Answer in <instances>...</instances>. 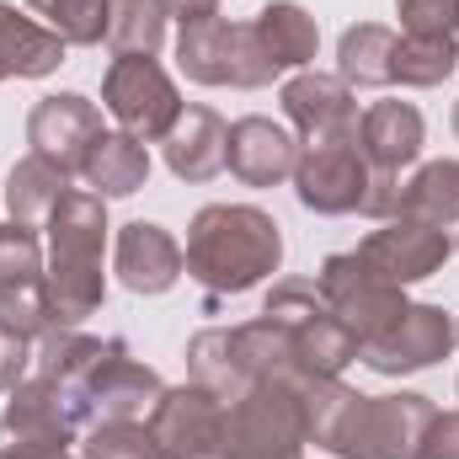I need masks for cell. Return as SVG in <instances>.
<instances>
[{
	"instance_id": "cell-17",
	"label": "cell",
	"mask_w": 459,
	"mask_h": 459,
	"mask_svg": "<svg viewBox=\"0 0 459 459\" xmlns=\"http://www.w3.org/2000/svg\"><path fill=\"white\" fill-rule=\"evenodd\" d=\"M358 150L374 171H401L422 155V113L411 102H374L358 117Z\"/></svg>"
},
{
	"instance_id": "cell-1",
	"label": "cell",
	"mask_w": 459,
	"mask_h": 459,
	"mask_svg": "<svg viewBox=\"0 0 459 459\" xmlns=\"http://www.w3.org/2000/svg\"><path fill=\"white\" fill-rule=\"evenodd\" d=\"M182 262H187V273L214 299L220 294H246L251 283H262L267 273H278L283 235L251 204H214V209H204L193 220Z\"/></svg>"
},
{
	"instance_id": "cell-2",
	"label": "cell",
	"mask_w": 459,
	"mask_h": 459,
	"mask_svg": "<svg viewBox=\"0 0 459 459\" xmlns=\"http://www.w3.org/2000/svg\"><path fill=\"white\" fill-rule=\"evenodd\" d=\"M48 240H54V273L43 283L48 310L59 326H75L102 305V240H108L102 198L65 193L59 209L48 214Z\"/></svg>"
},
{
	"instance_id": "cell-10",
	"label": "cell",
	"mask_w": 459,
	"mask_h": 459,
	"mask_svg": "<svg viewBox=\"0 0 459 459\" xmlns=\"http://www.w3.org/2000/svg\"><path fill=\"white\" fill-rule=\"evenodd\" d=\"M455 347V321L433 305H406L390 326H379L374 337L358 342V358L379 374H411V368H428L438 358H449Z\"/></svg>"
},
{
	"instance_id": "cell-23",
	"label": "cell",
	"mask_w": 459,
	"mask_h": 459,
	"mask_svg": "<svg viewBox=\"0 0 459 459\" xmlns=\"http://www.w3.org/2000/svg\"><path fill=\"white\" fill-rule=\"evenodd\" d=\"M395 32L390 27H347L342 48H337V70H342L347 86H390L395 81Z\"/></svg>"
},
{
	"instance_id": "cell-6",
	"label": "cell",
	"mask_w": 459,
	"mask_h": 459,
	"mask_svg": "<svg viewBox=\"0 0 459 459\" xmlns=\"http://www.w3.org/2000/svg\"><path fill=\"white\" fill-rule=\"evenodd\" d=\"M150 433L171 459H230V406L204 385L160 390Z\"/></svg>"
},
{
	"instance_id": "cell-21",
	"label": "cell",
	"mask_w": 459,
	"mask_h": 459,
	"mask_svg": "<svg viewBox=\"0 0 459 459\" xmlns=\"http://www.w3.org/2000/svg\"><path fill=\"white\" fill-rule=\"evenodd\" d=\"M251 32H256V43H262V59L273 65V75L278 70H294V65H310L316 59V43H321V32H316V16H305L299 5H267L256 22H251Z\"/></svg>"
},
{
	"instance_id": "cell-31",
	"label": "cell",
	"mask_w": 459,
	"mask_h": 459,
	"mask_svg": "<svg viewBox=\"0 0 459 459\" xmlns=\"http://www.w3.org/2000/svg\"><path fill=\"white\" fill-rule=\"evenodd\" d=\"M86 455L91 459H160V444H155V433L139 428V422H102V428L91 433Z\"/></svg>"
},
{
	"instance_id": "cell-4",
	"label": "cell",
	"mask_w": 459,
	"mask_h": 459,
	"mask_svg": "<svg viewBox=\"0 0 459 459\" xmlns=\"http://www.w3.org/2000/svg\"><path fill=\"white\" fill-rule=\"evenodd\" d=\"M177 59L204 86H262V81H273V65L262 59L256 32L240 27V22H225V16L182 27Z\"/></svg>"
},
{
	"instance_id": "cell-14",
	"label": "cell",
	"mask_w": 459,
	"mask_h": 459,
	"mask_svg": "<svg viewBox=\"0 0 459 459\" xmlns=\"http://www.w3.org/2000/svg\"><path fill=\"white\" fill-rule=\"evenodd\" d=\"M97 134H102V113H97L86 97H75V91L43 97V102L32 108V117H27L32 155L54 160L59 171H81V160H86V150L97 144Z\"/></svg>"
},
{
	"instance_id": "cell-35",
	"label": "cell",
	"mask_w": 459,
	"mask_h": 459,
	"mask_svg": "<svg viewBox=\"0 0 459 459\" xmlns=\"http://www.w3.org/2000/svg\"><path fill=\"white\" fill-rule=\"evenodd\" d=\"M22 368H27V337H16V332L0 326V390H16Z\"/></svg>"
},
{
	"instance_id": "cell-8",
	"label": "cell",
	"mask_w": 459,
	"mask_h": 459,
	"mask_svg": "<svg viewBox=\"0 0 459 459\" xmlns=\"http://www.w3.org/2000/svg\"><path fill=\"white\" fill-rule=\"evenodd\" d=\"M294 182H299V204L316 209V214H347V209H363L368 198V160L358 150V134H337V139H310L299 166H294Z\"/></svg>"
},
{
	"instance_id": "cell-11",
	"label": "cell",
	"mask_w": 459,
	"mask_h": 459,
	"mask_svg": "<svg viewBox=\"0 0 459 459\" xmlns=\"http://www.w3.org/2000/svg\"><path fill=\"white\" fill-rule=\"evenodd\" d=\"M321 294H326V305L342 316V326L358 337V342L374 337L379 326H390V321L406 310L401 289L385 283L358 251H352V256H332V262L321 267Z\"/></svg>"
},
{
	"instance_id": "cell-34",
	"label": "cell",
	"mask_w": 459,
	"mask_h": 459,
	"mask_svg": "<svg viewBox=\"0 0 459 459\" xmlns=\"http://www.w3.org/2000/svg\"><path fill=\"white\" fill-rule=\"evenodd\" d=\"M422 459H459V411H449V417H433L428 444H422Z\"/></svg>"
},
{
	"instance_id": "cell-33",
	"label": "cell",
	"mask_w": 459,
	"mask_h": 459,
	"mask_svg": "<svg viewBox=\"0 0 459 459\" xmlns=\"http://www.w3.org/2000/svg\"><path fill=\"white\" fill-rule=\"evenodd\" d=\"M43 273V256H38V240L27 225L0 230V283H27Z\"/></svg>"
},
{
	"instance_id": "cell-28",
	"label": "cell",
	"mask_w": 459,
	"mask_h": 459,
	"mask_svg": "<svg viewBox=\"0 0 459 459\" xmlns=\"http://www.w3.org/2000/svg\"><path fill=\"white\" fill-rule=\"evenodd\" d=\"M459 59L455 38H401L395 43V81L401 86H438Z\"/></svg>"
},
{
	"instance_id": "cell-32",
	"label": "cell",
	"mask_w": 459,
	"mask_h": 459,
	"mask_svg": "<svg viewBox=\"0 0 459 459\" xmlns=\"http://www.w3.org/2000/svg\"><path fill=\"white\" fill-rule=\"evenodd\" d=\"M406 38H455L459 32V0H395Z\"/></svg>"
},
{
	"instance_id": "cell-36",
	"label": "cell",
	"mask_w": 459,
	"mask_h": 459,
	"mask_svg": "<svg viewBox=\"0 0 459 459\" xmlns=\"http://www.w3.org/2000/svg\"><path fill=\"white\" fill-rule=\"evenodd\" d=\"M166 16H177L182 27H193V22H209L214 11H220V0H155Z\"/></svg>"
},
{
	"instance_id": "cell-22",
	"label": "cell",
	"mask_w": 459,
	"mask_h": 459,
	"mask_svg": "<svg viewBox=\"0 0 459 459\" xmlns=\"http://www.w3.org/2000/svg\"><path fill=\"white\" fill-rule=\"evenodd\" d=\"M0 65H5V75H48L65 65V38L43 32L38 22L0 5Z\"/></svg>"
},
{
	"instance_id": "cell-29",
	"label": "cell",
	"mask_w": 459,
	"mask_h": 459,
	"mask_svg": "<svg viewBox=\"0 0 459 459\" xmlns=\"http://www.w3.org/2000/svg\"><path fill=\"white\" fill-rule=\"evenodd\" d=\"M0 326L16 332V337H38V332L54 326V310H48V289H43V278L0 283Z\"/></svg>"
},
{
	"instance_id": "cell-25",
	"label": "cell",
	"mask_w": 459,
	"mask_h": 459,
	"mask_svg": "<svg viewBox=\"0 0 459 459\" xmlns=\"http://www.w3.org/2000/svg\"><path fill=\"white\" fill-rule=\"evenodd\" d=\"M65 182L70 171H59L54 160L43 155H27L11 177H5V204H11V220L16 225H32V220H48L65 198Z\"/></svg>"
},
{
	"instance_id": "cell-30",
	"label": "cell",
	"mask_w": 459,
	"mask_h": 459,
	"mask_svg": "<svg viewBox=\"0 0 459 459\" xmlns=\"http://www.w3.org/2000/svg\"><path fill=\"white\" fill-rule=\"evenodd\" d=\"M38 16H48V27L65 38V43H102V27H108V0H27Z\"/></svg>"
},
{
	"instance_id": "cell-7",
	"label": "cell",
	"mask_w": 459,
	"mask_h": 459,
	"mask_svg": "<svg viewBox=\"0 0 459 459\" xmlns=\"http://www.w3.org/2000/svg\"><path fill=\"white\" fill-rule=\"evenodd\" d=\"M102 102L108 113L123 123V134L134 139H166L171 123L182 117V102H177V86L171 75L150 59V54H134V59H117L102 81Z\"/></svg>"
},
{
	"instance_id": "cell-38",
	"label": "cell",
	"mask_w": 459,
	"mask_h": 459,
	"mask_svg": "<svg viewBox=\"0 0 459 459\" xmlns=\"http://www.w3.org/2000/svg\"><path fill=\"white\" fill-rule=\"evenodd\" d=\"M0 81H5V65H0Z\"/></svg>"
},
{
	"instance_id": "cell-26",
	"label": "cell",
	"mask_w": 459,
	"mask_h": 459,
	"mask_svg": "<svg viewBox=\"0 0 459 459\" xmlns=\"http://www.w3.org/2000/svg\"><path fill=\"white\" fill-rule=\"evenodd\" d=\"M102 38L113 43L117 59H134V54H155L160 38H166V11L155 0H108V27Z\"/></svg>"
},
{
	"instance_id": "cell-3",
	"label": "cell",
	"mask_w": 459,
	"mask_h": 459,
	"mask_svg": "<svg viewBox=\"0 0 459 459\" xmlns=\"http://www.w3.org/2000/svg\"><path fill=\"white\" fill-rule=\"evenodd\" d=\"M433 406L422 395H352L347 417L337 422L332 444L347 459H422L428 428H433Z\"/></svg>"
},
{
	"instance_id": "cell-27",
	"label": "cell",
	"mask_w": 459,
	"mask_h": 459,
	"mask_svg": "<svg viewBox=\"0 0 459 459\" xmlns=\"http://www.w3.org/2000/svg\"><path fill=\"white\" fill-rule=\"evenodd\" d=\"M187 358H193L198 385H204V390H214L225 406H235V401L256 385V379L240 368V358H235V347H230V332H204V337H193Z\"/></svg>"
},
{
	"instance_id": "cell-12",
	"label": "cell",
	"mask_w": 459,
	"mask_h": 459,
	"mask_svg": "<svg viewBox=\"0 0 459 459\" xmlns=\"http://www.w3.org/2000/svg\"><path fill=\"white\" fill-rule=\"evenodd\" d=\"M459 240L455 235H444V230L422 225V220H395V225L374 230L363 246H358V256L385 278V283H417V278H428V273H438L444 262H449V251H455Z\"/></svg>"
},
{
	"instance_id": "cell-9",
	"label": "cell",
	"mask_w": 459,
	"mask_h": 459,
	"mask_svg": "<svg viewBox=\"0 0 459 459\" xmlns=\"http://www.w3.org/2000/svg\"><path fill=\"white\" fill-rule=\"evenodd\" d=\"M59 401L65 395L43 374L32 385H16V401L0 417V459H65L75 417Z\"/></svg>"
},
{
	"instance_id": "cell-5",
	"label": "cell",
	"mask_w": 459,
	"mask_h": 459,
	"mask_svg": "<svg viewBox=\"0 0 459 459\" xmlns=\"http://www.w3.org/2000/svg\"><path fill=\"white\" fill-rule=\"evenodd\" d=\"M305 417L294 385H251L230 406V459H299Z\"/></svg>"
},
{
	"instance_id": "cell-19",
	"label": "cell",
	"mask_w": 459,
	"mask_h": 459,
	"mask_svg": "<svg viewBox=\"0 0 459 459\" xmlns=\"http://www.w3.org/2000/svg\"><path fill=\"white\" fill-rule=\"evenodd\" d=\"M117 273L134 294H166L182 273V246L160 225H128L117 235Z\"/></svg>"
},
{
	"instance_id": "cell-16",
	"label": "cell",
	"mask_w": 459,
	"mask_h": 459,
	"mask_svg": "<svg viewBox=\"0 0 459 459\" xmlns=\"http://www.w3.org/2000/svg\"><path fill=\"white\" fill-rule=\"evenodd\" d=\"M283 108L305 128V139L358 134V102H352L342 75H294L283 86Z\"/></svg>"
},
{
	"instance_id": "cell-15",
	"label": "cell",
	"mask_w": 459,
	"mask_h": 459,
	"mask_svg": "<svg viewBox=\"0 0 459 459\" xmlns=\"http://www.w3.org/2000/svg\"><path fill=\"white\" fill-rule=\"evenodd\" d=\"M225 166L246 182V187H273V182L294 177L299 144H294L278 123H267V117H240V123L230 128Z\"/></svg>"
},
{
	"instance_id": "cell-24",
	"label": "cell",
	"mask_w": 459,
	"mask_h": 459,
	"mask_svg": "<svg viewBox=\"0 0 459 459\" xmlns=\"http://www.w3.org/2000/svg\"><path fill=\"white\" fill-rule=\"evenodd\" d=\"M401 220H422L433 230H449L459 240V166L438 160L411 187H401Z\"/></svg>"
},
{
	"instance_id": "cell-20",
	"label": "cell",
	"mask_w": 459,
	"mask_h": 459,
	"mask_svg": "<svg viewBox=\"0 0 459 459\" xmlns=\"http://www.w3.org/2000/svg\"><path fill=\"white\" fill-rule=\"evenodd\" d=\"M81 177L102 193V198H128L144 187L150 177V155L134 134H97V144L81 160Z\"/></svg>"
},
{
	"instance_id": "cell-37",
	"label": "cell",
	"mask_w": 459,
	"mask_h": 459,
	"mask_svg": "<svg viewBox=\"0 0 459 459\" xmlns=\"http://www.w3.org/2000/svg\"><path fill=\"white\" fill-rule=\"evenodd\" d=\"M455 134H459V108H455Z\"/></svg>"
},
{
	"instance_id": "cell-18",
	"label": "cell",
	"mask_w": 459,
	"mask_h": 459,
	"mask_svg": "<svg viewBox=\"0 0 459 459\" xmlns=\"http://www.w3.org/2000/svg\"><path fill=\"white\" fill-rule=\"evenodd\" d=\"M225 144H230V128L220 123V113L187 108L166 134V166L182 182H209V177L225 171Z\"/></svg>"
},
{
	"instance_id": "cell-13",
	"label": "cell",
	"mask_w": 459,
	"mask_h": 459,
	"mask_svg": "<svg viewBox=\"0 0 459 459\" xmlns=\"http://www.w3.org/2000/svg\"><path fill=\"white\" fill-rule=\"evenodd\" d=\"M150 401H160V379L144 363H134L123 342H102L86 385H81V411L86 417L102 411L108 422H134Z\"/></svg>"
}]
</instances>
